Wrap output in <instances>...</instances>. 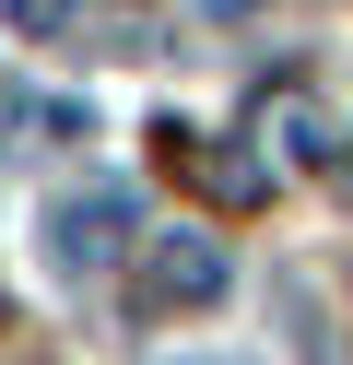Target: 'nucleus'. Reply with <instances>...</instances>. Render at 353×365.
Returning <instances> with one entry per match:
<instances>
[{"instance_id": "obj_1", "label": "nucleus", "mask_w": 353, "mask_h": 365, "mask_svg": "<svg viewBox=\"0 0 353 365\" xmlns=\"http://www.w3.org/2000/svg\"><path fill=\"white\" fill-rule=\"evenodd\" d=\"M224 294V236H165L130 283V318H165V307H212Z\"/></svg>"}]
</instances>
